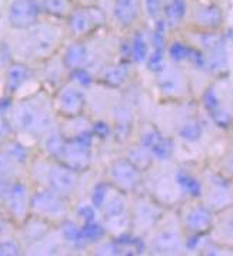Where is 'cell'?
Instances as JSON below:
<instances>
[{
	"label": "cell",
	"mask_w": 233,
	"mask_h": 256,
	"mask_svg": "<svg viewBox=\"0 0 233 256\" xmlns=\"http://www.w3.org/2000/svg\"><path fill=\"white\" fill-rule=\"evenodd\" d=\"M212 220L210 210L204 206H196L186 215V226L196 234L208 230L212 225Z\"/></svg>",
	"instance_id": "cell-12"
},
{
	"label": "cell",
	"mask_w": 233,
	"mask_h": 256,
	"mask_svg": "<svg viewBox=\"0 0 233 256\" xmlns=\"http://www.w3.org/2000/svg\"><path fill=\"white\" fill-rule=\"evenodd\" d=\"M124 212V200L120 196H114L112 198L110 202L104 208V215L106 218H113V216H120Z\"/></svg>",
	"instance_id": "cell-33"
},
{
	"label": "cell",
	"mask_w": 233,
	"mask_h": 256,
	"mask_svg": "<svg viewBox=\"0 0 233 256\" xmlns=\"http://www.w3.org/2000/svg\"><path fill=\"white\" fill-rule=\"evenodd\" d=\"M6 130H8V126L4 124V122H3V119L0 118V134H4Z\"/></svg>",
	"instance_id": "cell-47"
},
{
	"label": "cell",
	"mask_w": 233,
	"mask_h": 256,
	"mask_svg": "<svg viewBox=\"0 0 233 256\" xmlns=\"http://www.w3.org/2000/svg\"><path fill=\"white\" fill-rule=\"evenodd\" d=\"M163 68V52L154 50L150 56H148V69L150 72L159 73Z\"/></svg>",
	"instance_id": "cell-36"
},
{
	"label": "cell",
	"mask_w": 233,
	"mask_h": 256,
	"mask_svg": "<svg viewBox=\"0 0 233 256\" xmlns=\"http://www.w3.org/2000/svg\"><path fill=\"white\" fill-rule=\"evenodd\" d=\"M130 160L133 164H136L138 168L140 166H148L149 164V154H148V150L140 146V149H134L130 152Z\"/></svg>",
	"instance_id": "cell-38"
},
{
	"label": "cell",
	"mask_w": 233,
	"mask_h": 256,
	"mask_svg": "<svg viewBox=\"0 0 233 256\" xmlns=\"http://www.w3.org/2000/svg\"><path fill=\"white\" fill-rule=\"evenodd\" d=\"M42 9L54 18H64L70 13V0H42Z\"/></svg>",
	"instance_id": "cell-21"
},
{
	"label": "cell",
	"mask_w": 233,
	"mask_h": 256,
	"mask_svg": "<svg viewBox=\"0 0 233 256\" xmlns=\"http://www.w3.org/2000/svg\"><path fill=\"white\" fill-rule=\"evenodd\" d=\"M72 78H73V80H76L78 83H80L82 86H89L92 83V78L89 73L86 72V70H83V69H74V72L72 74Z\"/></svg>",
	"instance_id": "cell-39"
},
{
	"label": "cell",
	"mask_w": 233,
	"mask_h": 256,
	"mask_svg": "<svg viewBox=\"0 0 233 256\" xmlns=\"http://www.w3.org/2000/svg\"><path fill=\"white\" fill-rule=\"evenodd\" d=\"M210 118H212V120L216 123V126H219V128H229L230 124H232V114L230 113H228L226 110H223L222 108L218 110V112L212 113V114H209Z\"/></svg>",
	"instance_id": "cell-37"
},
{
	"label": "cell",
	"mask_w": 233,
	"mask_h": 256,
	"mask_svg": "<svg viewBox=\"0 0 233 256\" xmlns=\"http://www.w3.org/2000/svg\"><path fill=\"white\" fill-rule=\"evenodd\" d=\"M146 10L149 16L154 18L160 10V0H146Z\"/></svg>",
	"instance_id": "cell-43"
},
{
	"label": "cell",
	"mask_w": 233,
	"mask_h": 256,
	"mask_svg": "<svg viewBox=\"0 0 233 256\" xmlns=\"http://www.w3.org/2000/svg\"><path fill=\"white\" fill-rule=\"evenodd\" d=\"M19 248L13 242H4L0 245V255H18Z\"/></svg>",
	"instance_id": "cell-42"
},
{
	"label": "cell",
	"mask_w": 233,
	"mask_h": 256,
	"mask_svg": "<svg viewBox=\"0 0 233 256\" xmlns=\"http://www.w3.org/2000/svg\"><path fill=\"white\" fill-rule=\"evenodd\" d=\"M153 248L162 254H173L178 252L180 248V238L173 230H164L154 238Z\"/></svg>",
	"instance_id": "cell-15"
},
{
	"label": "cell",
	"mask_w": 233,
	"mask_h": 256,
	"mask_svg": "<svg viewBox=\"0 0 233 256\" xmlns=\"http://www.w3.org/2000/svg\"><path fill=\"white\" fill-rule=\"evenodd\" d=\"M92 146V134L88 132L79 134L72 142L64 144L63 158L73 169H83L89 164V149Z\"/></svg>",
	"instance_id": "cell-4"
},
{
	"label": "cell",
	"mask_w": 233,
	"mask_h": 256,
	"mask_svg": "<svg viewBox=\"0 0 233 256\" xmlns=\"http://www.w3.org/2000/svg\"><path fill=\"white\" fill-rule=\"evenodd\" d=\"M140 144L146 150H150V154L159 160H168L173 154V142L168 138H163L158 130L150 129L142 134Z\"/></svg>",
	"instance_id": "cell-7"
},
{
	"label": "cell",
	"mask_w": 233,
	"mask_h": 256,
	"mask_svg": "<svg viewBox=\"0 0 233 256\" xmlns=\"http://www.w3.org/2000/svg\"><path fill=\"white\" fill-rule=\"evenodd\" d=\"M158 84L164 94H179L183 92V78L180 73L173 68H163L159 72Z\"/></svg>",
	"instance_id": "cell-9"
},
{
	"label": "cell",
	"mask_w": 233,
	"mask_h": 256,
	"mask_svg": "<svg viewBox=\"0 0 233 256\" xmlns=\"http://www.w3.org/2000/svg\"><path fill=\"white\" fill-rule=\"evenodd\" d=\"M116 120H118V134L119 138H126L129 134L130 126H132V114L128 109L120 108L116 114Z\"/></svg>",
	"instance_id": "cell-26"
},
{
	"label": "cell",
	"mask_w": 233,
	"mask_h": 256,
	"mask_svg": "<svg viewBox=\"0 0 233 256\" xmlns=\"http://www.w3.org/2000/svg\"><path fill=\"white\" fill-rule=\"evenodd\" d=\"M139 0H116L114 2V18L123 26H129L136 20L139 14Z\"/></svg>",
	"instance_id": "cell-13"
},
{
	"label": "cell",
	"mask_w": 233,
	"mask_h": 256,
	"mask_svg": "<svg viewBox=\"0 0 233 256\" xmlns=\"http://www.w3.org/2000/svg\"><path fill=\"white\" fill-rule=\"evenodd\" d=\"M33 48L38 53H46L52 49L54 43V32L46 28V26H39L33 30Z\"/></svg>",
	"instance_id": "cell-16"
},
{
	"label": "cell",
	"mask_w": 233,
	"mask_h": 256,
	"mask_svg": "<svg viewBox=\"0 0 233 256\" xmlns=\"http://www.w3.org/2000/svg\"><path fill=\"white\" fill-rule=\"evenodd\" d=\"M224 230H226V235L233 238V216L228 219L226 225H224Z\"/></svg>",
	"instance_id": "cell-46"
},
{
	"label": "cell",
	"mask_w": 233,
	"mask_h": 256,
	"mask_svg": "<svg viewBox=\"0 0 233 256\" xmlns=\"http://www.w3.org/2000/svg\"><path fill=\"white\" fill-rule=\"evenodd\" d=\"M33 208L44 215H59L63 212V205L59 196L53 192H39L33 198Z\"/></svg>",
	"instance_id": "cell-10"
},
{
	"label": "cell",
	"mask_w": 233,
	"mask_h": 256,
	"mask_svg": "<svg viewBox=\"0 0 233 256\" xmlns=\"http://www.w3.org/2000/svg\"><path fill=\"white\" fill-rule=\"evenodd\" d=\"M200 238H202V234H198V235L192 236V238L188 240V244H186L188 249H196L198 245L200 244Z\"/></svg>",
	"instance_id": "cell-45"
},
{
	"label": "cell",
	"mask_w": 233,
	"mask_h": 256,
	"mask_svg": "<svg viewBox=\"0 0 233 256\" xmlns=\"http://www.w3.org/2000/svg\"><path fill=\"white\" fill-rule=\"evenodd\" d=\"M78 215L80 216L84 222H90V220H94V209L89 205L82 206L78 210Z\"/></svg>",
	"instance_id": "cell-41"
},
{
	"label": "cell",
	"mask_w": 233,
	"mask_h": 256,
	"mask_svg": "<svg viewBox=\"0 0 233 256\" xmlns=\"http://www.w3.org/2000/svg\"><path fill=\"white\" fill-rule=\"evenodd\" d=\"M193 48L186 46L184 43L180 42H174L172 46L169 48V54H170V59L174 62H183L189 60L190 54H192Z\"/></svg>",
	"instance_id": "cell-27"
},
{
	"label": "cell",
	"mask_w": 233,
	"mask_h": 256,
	"mask_svg": "<svg viewBox=\"0 0 233 256\" xmlns=\"http://www.w3.org/2000/svg\"><path fill=\"white\" fill-rule=\"evenodd\" d=\"M49 184L56 194L69 195L76 184V178L70 169L63 166H53L49 172Z\"/></svg>",
	"instance_id": "cell-8"
},
{
	"label": "cell",
	"mask_w": 233,
	"mask_h": 256,
	"mask_svg": "<svg viewBox=\"0 0 233 256\" xmlns=\"http://www.w3.org/2000/svg\"><path fill=\"white\" fill-rule=\"evenodd\" d=\"M229 168H230V170L233 172V154L232 158H230V160H229Z\"/></svg>",
	"instance_id": "cell-49"
},
{
	"label": "cell",
	"mask_w": 233,
	"mask_h": 256,
	"mask_svg": "<svg viewBox=\"0 0 233 256\" xmlns=\"http://www.w3.org/2000/svg\"><path fill=\"white\" fill-rule=\"evenodd\" d=\"M176 184H179V188L182 189L183 192L189 194L193 198L202 196V184L196 178H193L192 174H186L183 170L178 172L176 174Z\"/></svg>",
	"instance_id": "cell-18"
},
{
	"label": "cell",
	"mask_w": 233,
	"mask_h": 256,
	"mask_svg": "<svg viewBox=\"0 0 233 256\" xmlns=\"http://www.w3.org/2000/svg\"><path fill=\"white\" fill-rule=\"evenodd\" d=\"M164 42H166V22L158 20L153 32V46L154 50L163 52L164 49Z\"/></svg>",
	"instance_id": "cell-32"
},
{
	"label": "cell",
	"mask_w": 233,
	"mask_h": 256,
	"mask_svg": "<svg viewBox=\"0 0 233 256\" xmlns=\"http://www.w3.org/2000/svg\"><path fill=\"white\" fill-rule=\"evenodd\" d=\"M16 122L22 129L28 132H44L50 128L52 118L49 112L36 108L30 103H23L18 108L16 112Z\"/></svg>",
	"instance_id": "cell-2"
},
{
	"label": "cell",
	"mask_w": 233,
	"mask_h": 256,
	"mask_svg": "<svg viewBox=\"0 0 233 256\" xmlns=\"http://www.w3.org/2000/svg\"><path fill=\"white\" fill-rule=\"evenodd\" d=\"M82 234H83L84 240L94 242V240H99L104 236V229L102 225L90 220V222H84V228L82 229Z\"/></svg>",
	"instance_id": "cell-28"
},
{
	"label": "cell",
	"mask_w": 233,
	"mask_h": 256,
	"mask_svg": "<svg viewBox=\"0 0 233 256\" xmlns=\"http://www.w3.org/2000/svg\"><path fill=\"white\" fill-rule=\"evenodd\" d=\"M13 162L14 159L10 154H0V174H9L13 169Z\"/></svg>",
	"instance_id": "cell-40"
},
{
	"label": "cell",
	"mask_w": 233,
	"mask_h": 256,
	"mask_svg": "<svg viewBox=\"0 0 233 256\" xmlns=\"http://www.w3.org/2000/svg\"><path fill=\"white\" fill-rule=\"evenodd\" d=\"M179 136L186 142H196L202 136V128L199 123L196 122L186 123L179 130Z\"/></svg>",
	"instance_id": "cell-29"
},
{
	"label": "cell",
	"mask_w": 233,
	"mask_h": 256,
	"mask_svg": "<svg viewBox=\"0 0 233 256\" xmlns=\"http://www.w3.org/2000/svg\"><path fill=\"white\" fill-rule=\"evenodd\" d=\"M59 106L66 114H79L84 106V96L74 88H66L59 94Z\"/></svg>",
	"instance_id": "cell-11"
},
{
	"label": "cell",
	"mask_w": 233,
	"mask_h": 256,
	"mask_svg": "<svg viewBox=\"0 0 233 256\" xmlns=\"http://www.w3.org/2000/svg\"><path fill=\"white\" fill-rule=\"evenodd\" d=\"M30 76V72L26 66L23 64H14L9 69L8 73V88L10 89V92H16L24 80H28V78Z\"/></svg>",
	"instance_id": "cell-20"
},
{
	"label": "cell",
	"mask_w": 233,
	"mask_h": 256,
	"mask_svg": "<svg viewBox=\"0 0 233 256\" xmlns=\"http://www.w3.org/2000/svg\"><path fill=\"white\" fill-rule=\"evenodd\" d=\"M62 234H63V238L74 248H82L84 244V238H83L82 230L70 220H68L62 225Z\"/></svg>",
	"instance_id": "cell-25"
},
{
	"label": "cell",
	"mask_w": 233,
	"mask_h": 256,
	"mask_svg": "<svg viewBox=\"0 0 233 256\" xmlns=\"http://www.w3.org/2000/svg\"><path fill=\"white\" fill-rule=\"evenodd\" d=\"M130 56L136 63H143L148 60V43L140 32H138L130 44Z\"/></svg>",
	"instance_id": "cell-22"
},
{
	"label": "cell",
	"mask_w": 233,
	"mask_h": 256,
	"mask_svg": "<svg viewBox=\"0 0 233 256\" xmlns=\"http://www.w3.org/2000/svg\"><path fill=\"white\" fill-rule=\"evenodd\" d=\"M110 176L113 182L119 184L122 189L130 190L139 182V168L128 159L116 160L110 169Z\"/></svg>",
	"instance_id": "cell-6"
},
{
	"label": "cell",
	"mask_w": 233,
	"mask_h": 256,
	"mask_svg": "<svg viewBox=\"0 0 233 256\" xmlns=\"http://www.w3.org/2000/svg\"><path fill=\"white\" fill-rule=\"evenodd\" d=\"M108 190H109V188L106 184H99L94 188L93 195H92V204L94 208L103 206L104 200H106V196H108Z\"/></svg>",
	"instance_id": "cell-35"
},
{
	"label": "cell",
	"mask_w": 233,
	"mask_h": 256,
	"mask_svg": "<svg viewBox=\"0 0 233 256\" xmlns=\"http://www.w3.org/2000/svg\"><path fill=\"white\" fill-rule=\"evenodd\" d=\"M186 14V2L184 0H172L166 8V22L168 24L174 26L182 20Z\"/></svg>",
	"instance_id": "cell-23"
},
{
	"label": "cell",
	"mask_w": 233,
	"mask_h": 256,
	"mask_svg": "<svg viewBox=\"0 0 233 256\" xmlns=\"http://www.w3.org/2000/svg\"><path fill=\"white\" fill-rule=\"evenodd\" d=\"M64 142L60 134H53L46 140V149L52 156H62L64 150Z\"/></svg>",
	"instance_id": "cell-31"
},
{
	"label": "cell",
	"mask_w": 233,
	"mask_h": 256,
	"mask_svg": "<svg viewBox=\"0 0 233 256\" xmlns=\"http://www.w3.org/2000/svg\"><path fill=\"white\" fill-rule=\"evenodd\" d=\"M9 206L16 216H22L26 210V189L23 184H14L9 192Z\"/></svg>",
	"instance_id": "cell-19"
},
{
	"label": "cell",
	"mask_w": 233,
	"mask_h": 256,
	"mask_svg": "<svg viewBox=\"0 0 233 256\" xmlns=\"http://www.w3.org/2000/svg\"><path fill=\"white\" fill-rule=\"evenodd\" d=\"M39 13L38 0H14L9 8V22L16 29H28L36 23Z\"/></svg>",
	"instance_id": "cell-3"
},
{
	"label": "cell",
	"mask_w": 233,
	"mask_h": 256,
	"mask_svg": "<svg viewBox=\"0 0 233 256\" xmlns=\"http://www.w3.org/2000/svg\"><path fill=\"white\" fill-rule=\"evenodd\" d=\"M228 39L233 43V29H229V30H228Z\"/></svg>",
	"instance_id": "cell-48"
},
{
	"label": "cell",
	"mask_w": 233,
	"mask_h": 256,
	"mask_svg": "<svg viewBox=\"0 0 233 256\" xmlns=\"http://www.w3.org/2000/svg\"><path fill=\"white\" fill-rule=\"evenodd\" d=\"M200 44L206 50V68L212 72H222L228 68V52L222 36L216 33H204L200 36Z\"/></svg>",
	"instance_id": "cell-1"
},
{
	"label": "cell",
	"mask_w": 233,
	"mask_h": 256,
	"mask_svg": "<svg viewBox=\"0 0 233 256\" xmlns=\"http://www.w3.org/2000/svg\"><path fill=\"white\" fill-rule=\"evenodd\" d=\"M129 76V68L128 64H118V66H113L109 68L106 72H104V80L110 86H120Z\"/></svg>",
	"instance_id": "cell-24"
},
{
	"label": "cell",
	"mask_w": 233,
	"mask_h": 256,
	"mask_svg": "<svg viewBox=\"0 0 233 256\" xmlns=\"http://www.w3.org/2000/svg\"><path fill=\"white\" fill-rule=\"evenodd\" d=\"M103 20L104 16L100 9H78L69 16V28L73 34H84Z\"/></svg>",
	"instance_id": "cell-5"
},
{
	"label": "cell",
	"mask_w": 233,
	"mask_h": 256,
	"mask_svg": "<svg viewBox=\"0 0 233 256\" xmlns=\"http://www.w3.org/2000/svg\"><path fill=\"white\" fill-rule=\"evenodd\" d=\"M156 210L153 209L152 206H149L148 204H143V205L138 206L136 209V218H138V222H140L142 225H152L153 222L156 220L158 218Z\"/></svg>",
	"instance_id": "cell-30"
},
{
	"label": "cell",
	"mask_w": 233,
	"mask_h": 256,
	"mask_svg": "<svg viewBox=\"0 0 233 256\" xmlns=\"http://www.w3.org/2000/svg\"><path fill=\"white\" fill-rule=\"evenodd\" d=\"M194 20L198 22V24H200L203 28H209V29H216L222 24L223 14L222 10L214 6V4H204L202 8H199L194 13Z\"/></svg>",
	"instance_id": "cell-14"
},
{
	"label": "cell",
	"mask_w": 233,
	"mask_h": 256,
	"mask_svg": "<svg viewBox=\"0 0 233 256\" xmlns=\"http://www.w3.org/2000/svg\"><path fill=\"white\" fill-rule=\"evenodd\" d=\"M64 64L69 69H78L86 62V48L80 43H73L70 44L66 53H64Z\"/></svg>",
	"instance_id": "cell-17"
},
{
	"label": "cell",
	"mask_w": 233,
	"mask_h": 256,
	"mask_svg": "<svg viewBox=\"0 0 233 256\" xmlns=\"http://www.w3.org/2000/svg\"><path fill=\"white\" fill-rule=\"evenodd\" d=\"M93 132L96 134H99L100 138H106L108 134H110V128L106 123L98 122L94 124V128H93Z\"/></svg>",
	"instance_id": "cell-44"
},
{
	"label": "cell",
	"mask_w": 233,
	"mask_h": 256,
	"mask_svg": "<svg viewBox=\"0 0 233 256\" xmlns=\"http://www.w3.org/2000/svg\"><path fill=\"white\" fill-rule=\"evenodd\" d=\"M203 104H204V108H206V110H208L209 114L218 112V110L220 109L219 99H218L216 92L213 90L212 88H209V89L204 92V94H203Z\"/></svg>",
	"instance_id": "cell-34"
}]
</instances>
